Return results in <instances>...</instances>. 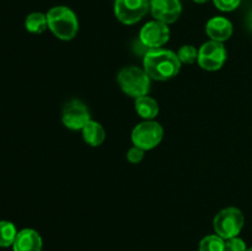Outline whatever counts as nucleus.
Listing matches in <instances>:
<instances>
[{
	"instance_id": "obj_1",
	"label": "nucleus",
	"mask_w": 252,
	"mask_h": 251,
	"mask_svg": "<svg viewBox=\"0 0 252 251\" xmlns=\"http://www.w3.org/2000/svg\"><path fill=\"white\" fill-rule=\"evenodd\" d=\"M143 65L150 79L165 81L179 74L181 62L175 52L169 49L153 48L145 53Z\"/></svg>"
},
{
	"instance_id": "obj_2",
	"label": "nucleus",
	"mask_w": 252,
	"mask_h": 251,
	"mask_svg": "<svg viewBox=\"0 0 252 251\" xmlns=\"http://www.w3.org/2000/svg\"><path fill=\"white\" fill-rule=\"evenodd\" d=\"M47 21L49 30L59 39L70 41L78 33V17L73 10L66 6L52 7L47 14Z\"/></svg>"
},
{
	"instance_id": "obj_3",
	"label": "nucleus",
	"mask_w": 252,
	"mask_h": 251,
	"mask_svg": "<svg viewBox=\"0 0 252 251\" xmlns=\"http://www.w3.org/2000/svg\"><path fill=\"white\" fill-rule=\"evenodd\" d=\"M118 84L123 93L132 97H142L150 90V78L145 70L137 66H126L118 73Z\"/></svg>"
},
{
	"instance_id": "obj_4",
	"label": "nucleus",
	"mask_w": 252,
	"mask_h": 251,
	"mask_svg": "<svg viewBox=\"0 0 252 251\" xmlns=\"http://www.w3.org/2000/svg\"><path fill=\"white\" fill-rule=\"evenodd\" d=\"M245 218L243 212L235 207H228L219 212L213 220L214 230L217 235L228 240L230 238H235L240 234L243 229Z\"/></svg>"
},
{
	"instance_id": "obj_5",
	"label": "nucleus",
	"mask_w": 252,
	"mask_h": 251,
	"mask_svg": "<svg viewBox=\"0 0 252 251\" xmlns=\"http://www.w3.org/2000/svg\"><path fill=\"white\" fill-rule=\"evenodd\" d=\"M164 135L161 126L154 121H145L135 126L132 132V142L143 150H150L160 144Z\"/></svg>"
},
{
	"instance_id": "obj_6",
	"label": "nucleus",
	"mask_w": 252,
	"mask_h": 251,
	"mask_svg": "<svg viewBox=\"0 0 252 251\" xmlns=\"http://www.w3.org/2000/svg\"><path fill=\"white\" fill-rule=\"evenodd\" d=\"M150 6L149 0H116V17L125 25H134L143 19Z\"/></svg>"
},
{
	"instance_id": "obj_7",
	"label": "nucleus",
	"mask_w": 252,
	"mask_h": 251,
	"mask_svg": "<svg viewBox=\"0 0 252 251\" xmlns=\"http://www.w3.org/2000/svg\"><path fill=\"white\" fill-rule=\"evenodd\" d=\"M226 61V51L223 43L209 41L202 44L198 51V64L206 70L214 71L220 69Z\"/></svg>"
},
{
	"instance_id": "obj_8",
	"label": "nucleus",
	"mask_w": 252,
	"mask_h": 251,
	"mask_svg": "<svg viewBox=\"0 0 252 251\" xmlns=\"http://www.w3.org/2000/svg\"><path fill=\"white\" fill-rule=\"evenodd\" d=\"M62 121L69 129H83L90 122V112L85 103L79 100H73L66 103L62 113Z\"/></svg>"
},
{
	"instance_id": "obj_9",
	"label": "nucleus",
	"mask_w": 252,
	"mask_h": 251,
	"mask_svg": "<svg viewBox=\"0 0 252 251\" xmlns=\"http://www.w3.org/2000/svg\"><path fill=\"white\" fill-rule=\"evenodd\" d=\"M140 42L145 47L153 48H160L164 46L170 38V30L166 24L161 21H150L142 27L139 33Z\"/></svg>"
},
{
	"instance_id": "obj_10",
	"label": "nucleus",
	"mask_w": 252,
	"mask_h": 251,
	"mask_svg": "<svg viewBox=\"0 0 252 251\" xmlns=\"http://www.w3.org/2000/svg\"><path fill=\"white\" fill-rule=\"evenodd\" d=\"M152 15L164 24H174L180 17L182 6L180 0H150Z\"/></svg>"
},
{
	"instance_id": "obj_11",
	"label": "nucleus",
	"mask_w": 252,
	"mask_h": 251,
	"mask_svg": "<svg viewBox=\"0 0 252 251\" xmlns=\"http://www.w3.org/2000/svg\"><path fill=\"white\" fill-rule=\"evenodd\" d=\"M206 32L212 41H228L233 34V24L223 16L212 17L206 26Z\"/></svg>"
},
{
	"instance_id": "obj_12",
	"label": "nucleus",
	"mask_w": 252,
	"mask_h": 251,
	"mask_svg": "<svg viewBox=\"0 0 252 251\" xmlns=\"http://www.w3.org/2000/svg\"><path fill=\"white\" fill-rule=\"evenodd\" d=\"M14 251H42V238L33 229H22L12 245Z\"/></svg>"
},
{
	"instance_id": "obj_13",
	"label": "nucleus",
	"mask_w": 252,
	"mask_h": 251,
	"mask_svg": "<svg viewBox=\"0 0 252 251\" xmlns=\"http://www.w3.org/2000/svg\"><path fill=\"white\" fill-rule=\"evenodd\" d=\"M81 132H83V138L85 140V143H88L91 147H98V145H101L106 137L105 129H103L102 126L93 120L81 129Z\"/></svg>"
},
{
	"instance_id": "obj_14",
	"label": "nucleus",
	"mask_w": 252,
	"mask_h": 251,
	"mask_svg": "<svg viewBox=\"0 0 252 251\" xmlns=\"http://www.w3.org/2000/svg\"><path fill=\"white\" fill-rule=\"evenodd\" d=\"M135 110L140 117L147 121H152L159 113V105L154 98L145 95L135 98Z\"/></svg>"
},
{
	"instance_id": "obj_15",
	"label": "nucleus",
	"mask_w": 252,
	"mask_h": 251,
	"mask_svg": "<svg viewBox=\"0 0 252 251\" xmlns=\"http://www.w3.org/2000/svg\"><path fill=\"white\" fill-rule=\"evenodd\" d=\"M25 27L31 33H42L48 27L47 15H43L42 12H32L26 17Z\"/></svg>"
},
{
	"instance_id": "obj_16",
	"label": "nucleus",
	"mask_w": 252,
	"mask_h": 251,
	"mask_svg": "<svg viewBox=\"0 0 252 251\" xmlns=\"http://www.w3.org/2000/svg\"><path fill=\"white\" fill-rule=\"evenodd\" d=\"M17 233L16 226L7 220H0V248H9L14 245Z\"/></svg>"
},
{
	"instance_id": "obj_17",
	"label": "nucleus",
	"mask_w": 252,
	"mask_h": 251,
	"mask_svg": "<svg viewBox=\"0 0 252 251\" xmlns=\"http://www.w3.org/2000/svg\"><path fill=\"white\" fill-rule=\"evenodd\" d=\"M199 251H225V241L219 235H208L199 243Z\"/></svg>"
},
{
	"instance_id": "obj_18",
	"label": "nucleus",
	"mask_w": 252,
	"mask_h": 251,
	"mask_svg": "<svg viewBox=\"0 0 252 251\" xmlns=\"http://www.w3.org/2000/svg\"><path fill=\"white\" fill-rule=\"evenodd\" d=\"M177 57H179L181 64H193L194 62L198 61V51L196 49V47L186 44L179 49Z\"/></svg>"
},
{
	"instance_id": "obj_19",
	"label": "nucleus",
	"mask_w": 252,
	"mask_h": 251,
	"mask_svg": "<svg viewBox=\"0 0 252 251\" xmlns=\"http://www.w3.org/2000/svg\"><path fill=\"white\" fill-rule=\"evenodd\" d=\"M225 251H248V246L243 239L235 236L225 241Z\"/></svg>"
},
{
	"instance_id": "obj_20",
	"label": "nucleus",
	"mask_w": 252,
	"mask_h": 251,
	"mask_svg": "<svg viewBox=\"0 0 252 251\" xmlns=\"http://www.w3.org/2000/svg\"><path fill=\"white\" fill-rule=\"evenodd\" d=\"M214 5L221 11H233L240 5L241 0H213Z\"/></svg>"
},
{
	"instance_id": "obj_21",
	"label": "nucleus",
	"mask_w": 252,
	"mask_h": 251,
	"mask_svg": "<svg viewBox=\"0 0 252 251\" xmlns=\"http://www.w3.org/2000/svg\"><path fill=\"white\" fill-rule=\"evenodd\" d=\"M144 152L145 150H143L142 148H138L134 145V147L130 148V149L128 150L127 159L129 160L130 162H133V164H138V162L142 161L143 157H144Z\"/></svg>"
},
{
	"instance_id": "obj_22",
	"label": "nucleus",
	"mask_w": 252,
	"mask_h": 251,
	"mask_svg": "<svg viewBox=\"0 0 252 251\" xmlns=\"http://www.w3.org/2000/svg\"><path fill=\"white\" fill-rule=\"evenodd\" d=\"M246 24H248V27L249 30L252 32V10L250 12H249L248 15V19H246Z\"/></svg>"
},
{
	"instance_id": "obj_23",
	"label": "nucleus",
	"mask_w": 252,
	"mask_h": 251,
	"mask_svg": "<svg viewBox=\"0 0 252 251\" xmlns=\"http://www.w3.org/2000/svg\"><path fill=\"white\" fill-rule=\"evenodd\" d=\"M194 2H198V4H203V2L208 1V0H193Z\"/></svg>"
},
{
	"instance_id": "obj_24",
	"label": "nucleus",
	"mask_w": 252,
	"mask_h": 251,
	"mask_svg": "<svg viewBox=\"0 0 252 251\" xmlns=\"http://www.w3.org/2000/svg\"><path fill=\"white\" fill-rule=\"evenodd\" d=\"M248 251H252V248H250V249H248Z\"/></svg>"
}]
</instances>
